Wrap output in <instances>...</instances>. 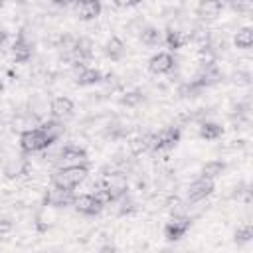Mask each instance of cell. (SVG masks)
I'll use <instances>...</instances> for the list:
<instances>
[{"instance_id":"obj_1","label":"cell","mask_w":253,"mask_h":253,"mask_svg":"<svg viewBox=\"0 0 253 253\" xmlns=\"http://www.w3.org/2000/svg\"><path fill=\"white\" fill-rule=\"evenodd\" d=\"M87 176H89L87 164H65L63 168H59V170H55L51 174V186L73 190L81 182H85Z\"/></svg>"},{"instance_id":"obj_2","label":"cell","mask_w":253,"mask_h":253,"mask_svg":"<svg viewBox=\"0 0 253 253\" xmlns=\"http://www.w3.org/2000/svg\"><path fill=\"white\" fill-rule=\"evenodd\" d=\"M51 144L53 142L43 134V130L40 126H34V128H28V130H22L20 132V148L26 154L42 152V150L49 148Z\"/></svg>"},{"instance_id":"obj_3","label":"cell","mask_w":253,"mask_h":253,"mask_svg":"<svg viewBox=\"0 0 253 253\" xmlns=\"http://www.w3.org/2000/svg\"><path fill=\"white\" fill-rule=\"evenodd\" d=\"M190 227H192V219L188 215L176 213L164 223V239L166 241H180L188 233Z\"/></svg>"},{"instance_id":"obj_4","label":"cell","mask_w":253,"mask_h":253,"mask_svg":"<svg viewBox=\"0 0 253 253\" xmlns=\"http://www.w3.org/2000/svg\"><path fill=\"white\" fill-rule=\"evenodd\" d=\"M101 188L109 192L113 202H117V200L125 198V194L128 190V182H126V176L123 172H113V174H107L101 180Z\"/></svg>"},{"instance_id":"obj_5","label":"cell","mask_w":253,"mask_h":253,"mask_svg":"<svg viewBox=\"0 0 253 253\" xmlns=\"http://www.w3.org/2000/svg\"><path fill=\"white\" fill-rule=\"evenodd\" d=\"M71 206L75 208L77 213L89 215V217L99 215V213L103 211V208H105V204H103L95 194H79V196L73 198V204H71Z\"/></svg>"},{"instance_id":"obj_6","label":"cell","mask_w":253,"mask_h":253,"mask_svg":"<svg viewBox=\"0 0 253 253\" xmlns=\"http://www.w3.org/2000/svg\"><path fill=\"white\" fill-rule=\"evenodd\" d=\"M73 198H75L73 190L51 186L43 196V206H47V208H67V206L73 204Z\"/></svg>"},{"instance_id":"obj_7","label":"cell","mask_w":253,"mask_h":253,"mask_svg":"<svg viewBox=\"0 0 253 253\" xmlns=\"http://www.w3.org/2000/svg\"><path fill=\"white\" fill-rule=\"evenodd\" d=\"M180 140V128L178 126H168V128H162L158 134H152V142H150V148H156V150H168V148H174Z\"/></svg>"},{"instance_id":"obj_8","label":"cell","mask_w":253,"mask_h":253,"mask_svg":"<svg viewBox=\"0 0 253 253\" xmlns=\"http://www.w3.org/2000/svg\"><path fill=\"white\" fill-rule=\"evenodd\" d=\"M174 67H176V59L170 51H158L148 59V71L154 75L170 73Z\"/></svg>"},{"instance_id":"obj_9","label":"cell","mask_w":253,"mask_h":253,"mask_svg":"<svg viewBox=\"0 0 253 253\" xmlns=\"http://www.w3.org/2000/svg\"><path fill=\"white\" fill-rule=\"evenodd\" d=\"M213 190H215L213 180L200 176V178H196V180L188 186V200H190V202H202V200H206L210 194H213Z\"/></svg>"},{"instance_id":"obj_10","label":"cell","mask_w":253,"mask_h":253,"mask_svg":"<svg viewBox=\"0 0 253 253\" xmlns=\"http://www.w3.org/2000/svg\"><path fill=\"white\" fill-rule=\"evenodd\" d=\"M73 111H75V105H73V101L69 97L61 95V97H53L49 101V113H51L53 119H59V121L69 119L73 115Z\"/></svg>"},{"instance_id":"obj_11","label":"cell","mask_w":253,"mask_h":253,"mask_svg":"<svg viewBox=\"0 0 253 253\" xmlns=\"http://www.w3.org/2000/svg\"><path fill=\"white\" fill-rule=\"evenodd\" d=\"M223 10V2L221 0H200V4L196 6V16L200 20H215Z\"/></svg>"},{"instance_id":"obj_12","label":"cell","mask_w":253,"mask_h":253,"mask_svg":"<svg viewBox=\"0 0 253 253\" xmlns=\"http://www.w3.org/2000/svg\"><path fill=\"white\" fill-rule=\"evenodd\" d=\"M59 160L65 162V164H87V152L81 146L65 144L59 150Z\"/></svg>"},{"instance_id":"obj_13","label":"cell","mask_w":253,"mask_h":253,"mask_svg":"<svg viewBox=\"0 0 253 253\" xmlns=\"http://www.w3.org/2000/svg\"><path fill=\"white\" fill-rule=\"evenodd\" d=\"M190 40H192V34H188L184 30H178V28H168L166 30V36H164V42H166V45L170 49H180Z\"/></svg>"},{"instance_id":"obj_14","label":"cell","mask_w":253,"mask_h":253,"mask_svg":"<svg viewBox=\"0 0 253 253\" xmlns=\"http://www.w3.org/2000/svg\"><path fill=\"white\" fill-rule=\"evenodd\" d=\"M103 10V4L101 0H81L79 6H77V14L81 20L89 22V20H95Z\"/></svg>"},{"instance_id":"obj_15","label":"cell","mask_w":253,"mask_h":253,"mask_svg":"<svg viewBox=\"0 0 253 253\" xmlns=\"http://www.w3.org/2000/svg\"><path fill=\"white\" fill-rule=\"evenodd\" d=\"M12 57L18 63H24V61H28L32 57V43L26 42L24 34L14 42V45H12Z\"/></svg>"},{"instance_id":"obj_16","label":"cell","mask_w":253,"mask_h":253,"mask_svg":"<svg viewBox=\"0 0 253 253\" xmlns=\"http://www.w3.org/2000/svg\"><path fill=\"white\" fill-rule=\"evenodd\" d=\"M40 128L43 130V134H45L51 142H57V140H59V136L65 132V126H63V123H61L59 119H49V121L42 123V125H40Z\"/></svg>"},{"instance_id":"obj_17","label":"cell","mask_w":253,"mask_h":253,"mask_svg":"<svg viewBox=\"0 0 253 253\" xmlns=\"http://www.w3.org/2000/svg\"><path fill=\"white\" fill-rule=\"evenodd\" d=\"M125 51H126V47H125L123 40H119L117 36H113V38L107 40V43H105V53H107V57H111L113 61H119V59L125 57Z\"/></svg>"},{"instance_id":"obj_18","label":"cell","mask_w":253,"mask_h":253,"mask_svg":"<svg viewBox=\"0 0 253 253\" xmlns=\"http://www.w3.org/2000/svg\"><path fill=\"white\" fill-rule=\"evenodd\" d=\"M26 170H28V162H26L24 158H12V160H8L6 166H4V174H6V178H10V180L20 178L22 174H26Z\"/></svg>"},{"instance_id":"obj_19","label":"cell","mask_w":253,"mask_h":253,"mask_svg":"<svg viewBox=\"0 0 253 253\" xmlns=\"http://www.w3.org/2000/svg\"><path fill=\"white\" fill-rule=\"evenodd\" d=\"M223 134V126L217 125V123H211V121H204L200 125V136L206 138V140H215Z\"/></svg>"},{"instance_id":"obj_20","label":"cell","mask_w":253,"mask_h":253,"mask_svg":"<svg viewBox=\"0 0 253 253\" xmlns=\"http://www.w3.org/2000/svg\"><path fill=\"white\" fill-rule=\"evenodd\" d=\"M140 42L144 45H148V47H154V45H158L162 42V32L158 28H154V26H148V28L140 30Z\"/></svg>"},{"instance_id":"obj_21","label":"cell","mask_w":253,"mask_h":253,"mask_svg":"<svg viewBox=\"0 0 253 253\" xmlns=\"http://www.w3.org/2000/svg\"><path fill=\"white\" fill-rule=\"evenodd\" d=\"M223 170H225V162H221V160H210V162H206L202 166V176L204 178H210V180H215V178H219L223 174Z\"/></svg>"},{"instance_id":"obj_22","label":"cell","mask_w":253,"mask_h":253,"mask_svg":"<svg viewBox=\"0 0 253 253\" xmlns=\"http://www.w3.org/2000/svg\"><path fill=\"white\" fill-rule=\"evenodd\" d=\"M233 43L237 49H249L253 45V30L251 28H241L237 30L235 38H233Z\"/></svg>"},{"instance_id":"obj_23","label":"cell","mask_w":253,"mask_h":253,"mask_svg":"<svg viewBox=\"0 0 253 253\" xmlns=\"http://www.w3.org/2000/svg\"><path fill=\"white\" fill-rule=\"evenodd\" d=\"M150 142H152V134H140V136H134L128 142V148L134 156H138V154H142L144 150L150 148Z\"/></svg>"},{"instance_id":"obj_24","label":"cell","mask_w":253,"mask_h":253,"mask_svg":"<svg viewBox=\"0 0 253 253\" xmlns=\"http://www.w3.org/2000/svg\"><path fill=\"white\" fill-rule=\"evenodd\" d=\"M73 53L83 61V59H89L93 55V49H91V42L87 38H79L73 45Z\"/></svg>"},{"instance_id":"obj_25","label":"cell","mask_w":253,"mask_h":253,"mask_svg":"<svg viewBox=\"0 0 253 253\" xmlns=\"http://www.w3.org/2000/svg\"><path fill=\"white\" fill-rule=\"evenodd\" d=\"M103 81V73L99 71V69H85V73L75 81L77 85H97V83H101Z\"/></svg>"},{"instance_id":"obj_26","label":"cell","mask_w":253,"mask_h":253,"mask_svg":"<svg viewBox=\"0 0 253 253\" xmlns=\"http://www.w3.org/2000/svg\"><path fill=\"white\" fill-rule=\"evenodd\" d=\"M47 109H49V103H47V101H42V95L32 97V101H30V115H32V117L40 119Z\"/></svg>"},{"instance_id":"obj_27","label":"cell","mask_w":253,"mask_h":253,"mask_svg":"<svg viewBox=\"0 0 253 253\" xmlns=\"http://www.w3.org/2000/svg\"><path fill=\"white\" fill-rule=\"evenodd\" d=\"M251 237H253V227L249 225V223H245V225H241V227H237L235 229V233H233V239H235V243H247V241H251Z\"/></svg>"},{"instance_id":"obj_28","label":"cell","mask_w":253,"mask_h":253,"mask_svg":"<svg viewBox=\"0 0 253 253\" xmlns=\"http://www.w3.org/2000/svg\"><path fill=\"white\" fill-rule=\"evenodd\" d=\"M142 99H144V97H142L140 91H130V93H125V95L121 97V103L126 105V107H136Z\"/></svg>"},{"instance_id":"obj_29","label":"cell","mask_w":253,"mask_h":253,"mask_svg":"<svg viewBox=\"0 0 253 253\" xmlns=\"http://www.w3.org/2000/svg\"><path fill=\"white\" fill-rule=\"evenodd\" d=\"M229 2H231L233 10H237V12H249L251 4H253V0H229Z\"/></svg>"},{"instance_id":"obj_30","label":"cell","mask_w":253,"mask_h":253,"mask_svg":"<svg viewBox=\"0 0 253 253\" xmlns=\"http://www.w3.org/2000/svg\"><path fill=\"white\" fill-rule=\"evenodd\" d=\"M142 0H113V4L117 6V8H130V6H136V4H140Z\"/></svg>"},{"instance_id":"obj_31","label":"cell","mask_w":253,"mask_h":253,"mask_svg":"<svg viewBox=\"0 0 253 253\" xmlns=\"http://www.w3.org/2000/svg\"><path fill=\"white\" fill-rule=\"evenodd\" d=\"M10 229H12V223H10V219H6V217H0V235L8 233Z\"/></svg>"},{"instance_id":"obj_32","label":"cell","mask_w":253,"mask_h":253,"mask_svg":"<svg viewBox=\"0 0 253 253\" xmlns=\"http://www.w3.org/2000/svg\"><path fill=\"white\" fill-rule=\"evenodd\" d=\"M73 2H77V0H51V4H55V6H69Z\"/></svg>"},{"instance_id":"obj_33","label":"cell","mask_w":253,"mask_h":253,"mask_svg":"<svg viewBox=\"0 0 253 253\" xmlns=\"http://www.w3.org/2000/svg\"><path fill=\"white\" fill-rule=\"evenodd\" d=\"M4 40H6V32H4V30H2V28H0V43H2V42H4Z\"/></svg>"},{"instance_id":"obj_34","label":"cell","mask_w":253,"mask_h":253,"mask_svg":"<svg viewBox=\"0 0 253 253\" xmlns=\"http://www.w3.org/2000/svg\"><path fill=\"white\" fill-rule=\"evenodd\" d=\"M2 91H4V85H2V81H0V95H2Z\"/></svg>"},{"instance_id":"obj_35","label":"cell","mask_w":253,"mask_h":253,"mask_svg":"<svg viewBox=\"0 0 253 253\" xmlns=\"http://www.w3.org/2000/svg\"><path fill=\"white\" fill-rule=\"evenodd\" d=\"M2 4H4V0H0V8H2Z\"/></svg>"},{"instance_id":"obj_36","label":"cell","mask_w":253,"mask_h":253,"mask_svg":"<svg viewBox=\"0 0 253 253\" xmlns=\"http://www.w3.org/2000/svg\"><path fill=\"white\" fill-rule=\"evenodd\" d=\"M16 2H22V0H16Z\"/></svg>"}]
</instances>
